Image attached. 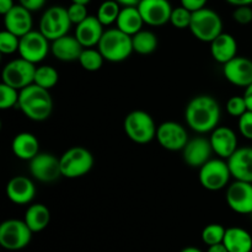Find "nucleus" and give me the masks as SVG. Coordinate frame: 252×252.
Listing matches in <instances>:
<instances>
[{
  "mask_svg": "<svg viewBox=\"0 0 252 252\" xmlns=\"http://www.w3.org/2000/svg\"><path fill=\"white\" fill-rule=\"evenodd\" d=\"M220 106L209 95H198L192 98L185 110L187 126L199 134L216 129L220 121Z\"/></svg>",
  "mask_w": 252,
  "mask_h": 252,
  "instance_id": "f257e3e1",
  "label": "nucleus"
},
{
  "mask_svg": "<svg viewBox=\"0 0 252 252\" xmlns=\"http://www.w3.org/2000/svg\"><path fill=\"white\" fill-rule=\"evenodd\" d=\"M19 108L29 120L42 122L51 117L53 111V100L49 90L31 84L20 90Z\"/></svg>",
  "mask_w": 252,
  "mask_h": 252,
  "instance_id": "f03ea898",
  "label": "nucleus"
},
{
  "mask_svg": "<svg viewBox=\"0 0 252 252\" xmlns=\"http://www.w3.org/2000/svg\"><path fill=\"white\" fill-rule=\"evenodd\" d=\"M97 49L101 52L105 61L111 63H120L126 61L133 53L132 36L125 33L120 29H108L103 32Z\"/></svg>",
  "mask_w": 252,
  "mask_h": 252,
  "instance_id": "7ed1b4c3",
  "label": "nucleus"
},
{
  "mask_svg": "<svg viewBox=\"0 0 252 252\" xmlns=\"http://www.w3.org/2000/svg\"><path fill=\"white\" fill-rule=\"evenodd\" d=\"M126 135L137 144H148L157 138L158 127L148 112L135 110L128 113L123 121Z\"/></svg>",
  "mask_w": 252,
  "mask_h": 252,
  "instance_id": "20e7f679",
  "label": "nucleus"
},
{
  "mask_svg": "<svg viewBox=\"0 0 252 252\" xmlns=\"http://www.w3.org/2000/svg\"><path fill=\"white\" fill-rule=\"evenodd\" d=\"M62 176L65 179H79L88 175L94 167V157L84 147L69 148L59 158Z\"/></svg>",
  "mask_w": 252,
  "mask_h": 252,
  "instance_id": "39448f33",
  "label": "nucleus"
},
{
  "mask_svg": "<svg viewBox=\"0 0 252 252\" xmlns=\"http://www.w3.org/2000/svg\"><path fill=\"white\" fill-rule=\"evenodd\" d=\"M189 31L198 41L211 43L223 32V21L218 12L208 7H203L192 12Z\"/></svg>",
  "mask_w": 252,
  "mask_h": 252,
  "instance_id": "423d86ee",
  "label": "nucleus"
},
{
  "mask_svg": "<svg viewBox=\"0 0 252 252\" xmlns=\"http://www.w3.org/2000/svg\"><path fill=\"white\" fill-rule=\"evenodd\" d=\"M32 231L25 220L7 219L0 224V245L7 251H19L32 240Z\"/></svg>",
  "mask_w": 252,
  "mask_h": 252,
  "instance_id": "0eeeda50",
  "label": "nucleus"
},
{
  "mask_svg": "<svg viewBox=\"0 0 252 252\" xmlns=\"http://www.w3.org/2000/svg\"><path fill=\"white\" fill-rule=\"evenodd\" d=\"M70 17L68 15V9L59 5L48 7L43 12L39 21V31L44 34L47 39H54L68 34L71 27Z\"/></svg>",
  "mask_w": 252,
  "mask_h": 252,
  "instance_id": "6e6552de",
  "label": "nucleus"
},
{
  "mask_svg": "<svg viewBox=\"0 0 252 252\" xmlns=\"http://www.w3.org/2000/svg\"><path fill=\"white\" fill-rule=\"evenodd\" d=\"M231 177L230 169L225 159H211L199 167L198 180L202 187L208 191H220L225 189Z\"/></svg>",
  "mask_w": 252,
  "mask_h": 252,
  "instance_id": "1a4fd4ad",
  "label": "nucleus"
},
{
  "mask_svg": "<svg viewBox=\"0 0 252 252\" xmlns=\"http://www.w3.org/2000/svg\"><path fill=\"white\" fill-rule=\"evenodd\" d=\"M36 68L37 66L33 63L21 58V57L17 59H12L9 63H6V65L2 69L1 83L7 84L17 90H22L33 84Z\"/></svg>",
  "mask_w": 252,
  "mask_h": 252,
  "instance_id": "9d476101",
  "label": "nucleus"
},
{
  "mask_svg": "<svg viewBox=\"0 0 252 252\" xmlns=\"http://www.w3.org/2000/svg\"><path fill=\"white\" fill-rule=\"evenodd\" d=\"M49 39L44 37L41 31H30L25 36L20 37L19 54L21 58L37 64L44 61L48 53L51 52Z\"/></svg>",
  "mask_w": 252,
  "mask_h": 252,
  "instance_id": "9b49d317",
  "label": "nucleus"
},
{
  "mask_svg": "<svg viewBox=\"0 0 252 252\" xmlns=\"http://www.w3.org/2000/svg\"><path fill=\"white\" fill-rule=\"evenodd\" d=\"M29 170L32 177L43 184H51L62 176L59 159L49 153L39 152L32 160H30Z\"/></svg>",
  "mask_w": 252,
  "mask_h": 252,
  "instance_id": "f8f14e48",
  "label": "nucleus"
},
{
  "mask_svg": "<svg viewBox=\"0 0 252 252\" xmlns=\"http://www.w3.org/2000/svg\"><path fill=\"white\" fill-rule=\"evenodd\" d=\"M157 139L164 149L169 152H179L186 147L189 138L184 126L174 121H166L158 126Z\"/></svg>",
  "mask_w": 252,
  "mask_h": 252,
  "instance_id": "ddd939ff",
  "label": "nucleus"
},
{
  "mask_svg": "<svg viewBox=\"0 0 252 252\" xmlns=\"http://www.w3.org/2000/svg\"><path fill=\"white\" fill-rule=\"evenodd\" d=\"M144 24L153 27L164 26L170 22L174 7L169 0H140L137 5Z\"/></svg>",
  "mask_w": 252,
  "mask_h": 252,
  "instance_id": "4468645a",
  "label": "nucleus"
},
{
  "mask_svg": "<svg viewBox=\"0 0 252 252\" xmlns=\"http://www.w3.org/2000/svg\"><path fill=\"white\" fill-rule=\"evenodd\" d=\"M226 204L238 214L252 213V184L245 181H235L229 185L225 194Z\"/></svg>",
  "mask_w": 252,
  "mask_h": 252,
  "instance_id": "2eb2a0df",
  "label": "nucleus"
},
{
  "mask_svg": "<svg viewBox=\"0 0 252 252\" xmlns=\"http://www.w3.org/2000/svg\"><path fill=\"white\" fill-rule=\"evenodd\" d=\"M224 78L239 88H248L252 84V61L246 57L236 56L223 64Z\"/></svg>",
  "mask_w": 252,
  "mask_h": 252,
  "instance_id": "dca6fc26",
  "label": "nucleus"
},
{
  "mask_svg": "<svg viewBox=\"0 0 252 252\" xmlns=\"http://www.w3.org/2000/svg\"><path fill=\"white\" fill-rule=\"evenodd\" d=\"M212 153L214 152L209 138L207 139L204 137H197L189 139L186 147L182 149V158L189 167L199 169L212 159Z\"/></svg>",
  "mask_w": 252,
  "mask_h": 252,
  "instance_id": "f3484780",
  "label": "nucleus"
},
{
  "mask_svg": "<svg viewBox=\"0 0 252 252\" xmlns=\"http://www.w3.org/2000/svg\"><path fill=\"white\" fill-rule=\"evenodd\" d=\"M213 152L221 159L228 160L238 149V135L231 128L218 126L209 137Z\"/></svg>",
  "mask_w": 252,
  "mask_h": 252,
  "instance_id": "a211bd4d",
  "label": "nucleus"
},
{
  "mask_svg": "<svg viewBox=\"0 0 252 252\" xmlns=\"http://www.w3.org/2000/svg\"><path fill=\"white\" fill-rule=\"evenodd\" d=\"M6 197L10 202L19 206H25L33 201L34 194H36V187L32 180L27 176H15L10 179L7 182Z\"/></svg>",
  "mask_w": 252,
  "mask_h": 252,
  "instance_id": "6ab92c4d",
  "label": "nucleus"
},
{
  "mask_svg": "<svg viewBox=\"0 0 252 252\" xmlns=\"http://www.w3.org/2000/svg\"><path fill=\"white\" fill-rule=\"evenodd\" d=\"M231 177L252 184V148H238L228 160Z\"/></svg>",
  "mask_w": 252,
  "mask_h": 252,
  "instance_id": "aec40b11",
  "label": "nucleus"
},
{
  "mask_svg": "<svg viewBox=\"0 0 252 252\" xmlns=\"http://www.w3.org/2000/svg\"><path fill=\"white\" fill-rule=\"evenodd\" d=\"M103 25L101 24L97 16H93L89 15L83 22L76 25L75 27V34L79 42L84 48H93V47H97L98 42H100L101 37H102L103 32Z\"/></svg>",
  "mask_w": 252,
  "mask_h": 252,
  "instance_id": "412c9836",
  "label": "nucleus"
},
{
  "mask_svg": "<svg viewBox=\"0 0 252 252\" xmlns=\"http://www.w3.org/2000/svg\"><path fill=\"white\" fill-rule=\"evenodd\" d=\"M32 12L22 5H15L7 14L4 15V26L11 33L22 37L32 31Z\"/></svg>",
  "mask_w": 252,
  "mask_h": 252,
  "instance_id": "4be33fe9",
  "label": "nucleus"
},
{
  "mask_svg": "<svg viewBox=\"0 0 252 252\" xmlns=\"http://www.w3.org/2000/svg\"><path fill=\"white\" fill-rule=\"evenodd\" d=\"M84 47L76 39L75 36L65 34L63 37L54 39L51 43V53L58 61L74 62L79 61Z\"/></svg>",
  "mask_w": 252,
  "mask_h": 252,
  "instance_id": "5701e85b",
  "label": "nucleus"
},
{
  "mask_svg": "<svg viewBox=\"0 0 252 252\" xmlns=\"http://www.w3.org/2000/svg\"><path fill=\"white\" fill-rule=\"evenodd\" d=\"M211 54L216 62L220 64L228 63L238 56V42L230 33L221 32L211 42Z\"/></svg>",
  "mask_w": 252,
  "mask_h": 252,
  "instance_id": "b1692460",
  "label": "nucleus"
},
{
  "mask_svg": "<svg viewBox=\"0 0 252 252\" xmlns=\"http://www.w3.org/2000/svg\"><path fill=\"white\" fill-rule=\"evenodd\" d=\"M11 149L17 159L30 161L39 153V142L32 133L21 132L12 139Z\"/></svg>",
  "mask_w": 252,
  "mask_h": 252,
  "instance_id": "393cba45",
  "label": "nucleus"
},
{
  "mask_svg": "<svg viewBox=\"0 0 252 252\" xmlns=\"http://www.w3.org/2000/svg\"><path fill=\"white\" fill-rule=\"evenodd\" d=\"M223 244L229 252H252V236L240 226L226 228Z\"/></svg>",
  "mask_w": 252,
  "mask_h": 252,
  "instance_id": "a878e982",
  "label": "nucleus"
},
{
  "mask_svg": "<svg viewBox=\"0 0 252 252\" xmlns=\"http://www.w3.org/2000/svg\"><path fill=\"white\" fill-rule=\"evenodd\" d=\"M143 25H144V20L137 6H123L116 21L117 29L129 36H133L143 30Z\"/></svg>",
  "mask_w": 252,
  "mask_h": 252,
  "instance_id": "bb28decb",
  "label": "nucleus"
},
{
  "mask_svg": "<svg viewBox=\"0 0 252 252\" xmlns=\"http://www.w3.org/2000/svg\"><path fill=\"white\" fill-rule=\"evenodd\" d=\"M25 223L27 224L32 233H39L43 231L51 221V211L48 207L42 203L31 204L26 209L24 218Z\"/></svg>",
  "mask_w": 252,
  "mask_h": 252,
  "instance_id": "cd10ccee",
  "label": "nucleus"
},
{
  "mask_svg": "<svg viewBox=\"0 0 252 252\" xmlns=\"http://www.w3.org/2000/svg\"><path fill=\"white\" fill-rule=\"evenodd\" d=\"M133 51L140 56H149L154 53L158 48V37L154 32L149 30H140L135 34L132 36Z\"/></svg>",
  "mask_w": 252,
  "mask_h": 252,
  "instance_id": "c85d7f7f",
  "label": "nucleus"
},
{
  "mask_svg": "<svg viewBox=\"0 0 252 252\" xmlns=\"http://www.w3.org/2000/svg\"><path fill=\"white\" fill-rule=\"evenodd\" d=\"M58 81L59 73L56 68L51 65H41L36 68L33 84L47 90H51L58 84Z\"/></svg>",
  "mask_w": 252,
  "mask_h": 252,
  "instance_id": "c756f323",
  "label": "nucleus"
},
{
  "mask_svg": "<svg viewBox=\"0 0 252 252\" xmlns=\"http://www.w3.org/2000/svg\"><path fill=\"white\" fill-rule=\"evenodd\" d=\"M79 63L81 68L86 71H97L102 68L105 58L97 48H84L79 57Z\"/></svg>",
  "mask_w": 252,
  "mask_h": 252,
  "instance_id": "7c9ffc66",
  "label": "nucleus"
},
{
  "mask_svg": "<svg viewBox=\"0 0 252 252\" xmlns=\"http://www.w3.org/2000/svg\"><path fill=\"white\" fill-rule=\"evenodd\" d=\"M121 9L122 7L116 0H105L98 6L96 16H97V19L100 20L103 26H111V25L116 24V21H117Z\"/></svg>",
  "mask_w": 252,
  "mask_h": 252,
  "instance_id": "2f4dec72",
  "label": "nucleus"
},
{
  "mask_svg": "<svg viewBox=\"0 0 252 252\" xmlns=\"http://www.w3.org/2000/svg\"><path fill=\"white\" fill-rule=\"evenodd\" d=\"M226 229L220 224H209V225L204 226L202 230L201 238L202 241L206 244L207 246L216 245V244L223 243L224 236H225Z\"/></svg>",
  "mask_w": 252,
  "mask_h": 252,
  "instance_id": "473e14b6",
  "label": "nucleus"
},
{
  "mask_svg": "<svg viewBox=\"0 0 252 252\" xmlns=\"http://www.w3.org/2000/svg\"><path fill=\"white\" fill-rule=\"evenodd\" d=\"M20 90L7 85V84H0V110H10L19 105Z\"/></svg>",
  "mask_w": 252,
  "mask_h": 252,
  "instance_id": "72a5a7b5",
  "label": "nucleus"
},
{
  "mask_svg": "<svg viewBox=\"0 0 252 252\" xmlns=\"http://www.w3.org/2000/svg\"><path fill=\"white\" fill-rule=\"evenodd\" d=\"M192 20V11L189 9L181 6L174 7L171 12V17H170V24L177 30H185L189 29Z\"/></svg>",
  "mask_w": 252,
  "mask_h": 252,
  "instance_id": "f704fd0d",
  "label": "nucleus"
},
{
  "mask_svg": "<svg viewBox=\"0 0 252 252\" xmlns=\"http://www.w3.org/2000/svg\"><path fill=\"white\" fill-rule=\"evenodd\" d=\"M20 37L11 33L7 30H2L0 32V52L2 54H12L19 52Z\"/></svg>",
  "mask_w": 252,
  "mask_h": 252,
  "instance_id": "c9c22d12",
  "label": "nucleus"
},
{
  "mask_svg": "<svg viewBox=\"0 0 252 252\" xmlns=\"http://www.w3.org/2000/svg\"><path fill=\"white\" fill-rule=\"evenodd\" d=\"M226 111L231 117L239 118L244 115L248 110V105L244 96H233L226 102Z\"/></svg>",
  "mask_w": 252,
  "mask_h": 252,
  "instance_id": "e433bc0d",
  "label": "nucleus"
},
{
  "mask_svg": "<svg viewBox=\"0 0 252 252\" xmlns=\"http://www.w3.org/2000/svg\"><path fill=\"white\" fill-rule=\"evenodd\" d=\"M68 15L70 17L71 24L78 25L83 22L86 17L89 16L88 12V5L78 4V2H71L68 7Z\"/></svg>",
  "mask_w": 252,
  "mask_h": 252,
  "instance_id": "4c0bfd02",
  "label": "nucleus"
},
{
  "mask_svg": "<svg viewBox=\"0 0 252 252\" xmlns=\"http://www.w3.org/2000/svg\"><path fill=\"white\" fill-rule=\"evenodd\" d=\"M234 21L239 25H249L252 22V5H243V6H235L233 11Z\"/></svg>",
  "mask_w": 252,
  "mask_h": 252,
  "instance_id": "58836bf2",
  "label": "nucleus"
},
{
  "mask_svg": "<svg viewBox=\"0 0 252 252\" xmlns=\"http://www.w3.org/2000/svg\"><path fill=\"white\" fill-rule=\"evenodd\" d=\"M239 132L244 138L252 140V111H246L239 117Z\"/></svg>",
  "mask_w": 252,
  "mask_h": 252,
  "instance_id": "ea45409f",
  "label": "nucleus"
},
{
  "mask_svg": "<svg viewBox=\"0 0 252 252\" xmlns=\"http://www.w3.org/2000/svg\"><path fill=\"white\" fill-rule=\"evenodd\" d=\"M181 5L186 9H189V11L194 12L197 10H201L203 7H206L208 0H180Z\"/></svg>",
  "mask_w": 252,
  "mask_h": 252,
  "instance_id": "a19ab883",
  "label": "nucleus"
},
{
  "mask_svg": "<svg viewBox=\"0 0 252 252\" xmlns=\"http://www.w3.org/2000/svg\"><path fill=\"white\" fill-rule=\"evenodd\" d=\"M46 1L47 0H19L20 5L26 7V9L30 10L31 12L41 10L42 7L46 5Z\"/></svg>",
  "mask_w": 252,
  "mask_h": 252,
  "instance_id": "79ce46f5",
  "label": "nucleus"
},
{
  "mask_svg": "<svg viewBox=\"0 0 252 252\" xmlns=\"http://www.w3.org/2000/svg\"><path fill=\"white\" fill-rule=\"evenodd\" d=\"M15 6L14 0H0V14L4 16Z\"/></svg>",
  "mask_w": 252,
  "mask_h": 252,
  "instance_id": "37998d69",
  "label": "nucleus"
},
{
  "mask_svg": "<svg viewBox=\"0 0 252 252\" xmlns=\"http://www.w3.org/2000/svg\"><path fill=\"white\" fill-rule=\"evenodd\" d=\"M243 96L246 101V105H248V110L252 111V84L245 88V93Z\"/></svg>",
  "mask_w": 252,
  "mask_h": 252,
  "instance_id": "c03bdc74",
  "label": "nucleus"
},
{
  "mask_svg": "<svg viewBox=\"0 0 252 252\" xmlns=\"http://www.w3.org/2000/svg\"><path fill=\"white\" fill-rule=\"evenodd\" d=\"M207 252H229L228 249L225 248V245H224L223 243L220 244H216V245H212V246H208V250Z\"/></svg>",
  "mask_w": 252,
  "mask_h": 252,
  "instance_id": "a18cd8bd",
  "label": "nucleus"
},
{
  "mask_svg": "<svg viewBox=\"0 0 252 252\" xmlns=\"http://www.w3.org/2000/svg\"><path fill=\"white\" fill-rule=\"evenodd\" d=\"M233 6H243V5H252V0H225Z\"/></svg>",
  "mask_w": 252,
  "mask_h": 252,
  "instance_id": "49530a36",
  "label": "nucleus"
},
{
  "mask_svg": "<svg viewBox=\"0 0 252 252\" xmlns=\"http://www.w3.org/2000/svg\"><path fill=\"white\" fill-rule=\"evenodd\" d=\"M121 6H137L140 0H116Z\"/></svg>",
  "mask_w": 252,
  "mask_h": 252,
  "instance_id": "de8ad7c7",
  "label": "nucleus"
},
{
  "mask_svg": "<svg viewBox=\"0 0 252 252\" xmlns=\"http://www.w3.org/2000/svg\"><path fill=\"white\" fill-rule=\"evenodd\" d=\"M180 252H203V251L198 248H194V246H187V248L182 249Z\"/></svg>",
  "mask_w": 252,
  "mask_h": 252,
  "instance_id": "09e8293b",
  "label": "nucleus"
},
{
  "mask_svg": "<svg viewBox=\"0 0 252 252\" xmlns=\"http://www.w3.org/2000/svg\"><path fill=\"white\" fill-rule=\"evenodd\" d=\"M91 0H71V2H78V4H84L88 5Z\"/></svg>",
  "mask_w": 252,
  "mask_h": 252,
  "instance_id": "8fccbe9b",
  "label": "nucleus"
}]
</instances>
